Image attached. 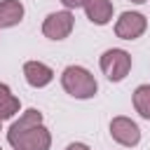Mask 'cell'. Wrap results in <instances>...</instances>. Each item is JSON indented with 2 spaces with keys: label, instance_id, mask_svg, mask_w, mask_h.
Segmentation results:
<instances>
[{
  "label": "cell",
  "instance_id": "cell-12",
  "mask_svg": "<svg viewBox=\"0 0 150 150\" xmlns=\"http://www.w3.org/2000/svg\"><path fill=\"white\" fill-rule=\"evenodd\" d=\"M134 108L143 120H150V84H138L134 89Z\"/></svg>",
  "mask_w": 150,
  "mask_h": 150
},
{
  "label": "cell",
  "instance_id": "cell-1",
  "mask_svg": "<svg viewBox=\"0 0 150 150\" xmlns=\"http://www.w3.org/2000/svg\"><path fill=\"white\" fill-rule=\"evenodd\" d=\"M61 87L66 89V94H70L73 98H82V101L96 96V91H98L96 77L87 68H82V66H68V68H63V73H61Z\"/></svg>",
  "mask_w": 150,
  "mask_h": 150
},
{
  "label": "cell",
  "instance_id": "cell-3",
  "mask_svg": "<svg viewBox=\"0 0 150 150\" xmlns=\"http://www.w3.org/2000/svg\"><path fill=\"white\" fill-rule=\"evenodd\" d=\"M73 26H75V16H73L70 9L52 12L42 21V35L49 38V40H66L73 33Z\"/></svg>",
  "mask_w": 150,
  "mask_h": 150
},
{
  "label": "cell",
  "instance_id": "cell-11",
  "mask_svg": "<svg viewBox=\"0 0 150 150\" xmlns=\"http://www.w3.org/2000/svg\"><path fill=\"white\" fill-rule=\"evenodd\" d=\"M19 98L12 94V89L7 84L0 82V120H9L19 112Z\"/></svg>",
  "mask_w": 150,
  "mask_h": 150
},
{
  "label": "cell",
  "instance_id": "cell-13",
  "mask_svg": "<svg viewBox=\"0 0 150 150\" xmlns=\"http://www.w3.org/2000/svg\"><path fill=\"white\" fill-rule=\"evenodd\" d=\"M61 2H63V7H66V9H77V7H82V9H84L89 0H61Z\"/></svg>",
  "mask_w": 150,
  "mask_h": 150
},
{
  "label": "cell",
  "instance_id": "cell-2",
  "mask_svg": "<svg viewBox=\"0 0 150 150\" xmlns=\"http://www.w3.org/2000/svg\"><path fill=\"white\" fill-rule=\"evenodd\" d=\"M98 66H101L103 75L110 82H122L131 70V56H129V52H124L120 47H112V49H105L101 54Z\"/></svg>",
  "mask_w": 150,
  "mask_h": 150
},
{
  "label": "cell",
  "instance_id": "cell-9",
  "mask_svg": "<svg viewBox=\"0 0 150 150\" xmlns=\"http://www.w3.org/2000/svg\"><path fill=\"white\" fill-rule=\"evenodd\" d=\"M112 12H115V7H112L110 0H89L87 7H84L87 19H89L91 23H96V26H105V23H110Z\"/></svg>",
  "mask_w": 150,
  "mask_h": 150
},
{
  "label": "cell",
  "instance_id": "cell-7",
  "mask_svg": "<svg viewBox=\"0 0 150 150\" xmlns=\"http://www.w3.org/2000/svg\"><path fill=\"white\" fill-rule=\"evenodd\" d=\"M38 124H42V112H40L38 108H28L26 112L19 115V120L12 122V127H9V131H7V143L14 145L19 136H23L26 131H30V129L38 127Z\"/></svg>",
  "mask_w": 150,
  "mask_h": 150
},
{
  "label": "cell",
  "instance_id": "cell-8",
  "mask_svg": "<svg viewBox=\"0 0 150 150\" xmlns=\"http://www.w3.org/2000/svg\"><path fill=\"white\" fill-rule=\"evenodd\" d=\"M23 77H26V82L30 87L42 89L54 80V70L42 61H26L23 63Z\"/></svg>",
  "mask_w": 150,
  "mask_h": 150
},
{
  "label": "cell",
  "instance_id": "cell-15",
  "mask_svg": "<svg viewBox=\"0 0 150 150\" xmlns=\"http://www.w3.org/2000/svg\"><path fill=\"white\" fill-rule=\"evenodd\" d=\"M131 2H136V5H141V2H145V0H131Z\"/></svg>",
  "mask_w": 150,
  "mask_h": 150
},
{
  "label": "cell",
  "instance_id": "cell-6",
  "mask_svg": "<svg viewBox=\"0 0 150 150\" xmlns=\"http://www.w3.org/2000/svg\"><path fill=\"white\" fill-rule=\"evenodd\" d=\"M49 145H52V136H49L47 127L38 124L30 131H26L23 136H19L12 148L14 150H49Z\"/></svg>",
  "mask_w": 150,
  "mask_h": 150
},
{
  "label": "cell",
  "instance_id": "cell-5",
  "mask_svg": "<svg viewBox=\"0 0 150 150\" xmlns=\"http://www.w3.org/2000/svg\"><path fill=\"white\" fill-rule=\"evenodd\" d=\"M110 136H112V141H117L120 145L134 148V145H138V141H141V129H138V124H136L134 120L120 115V117H112V120H110Z\"/></svg>",
  "mask_w": 150,
  "mask_h": 150
},
{
  "label": "cell",
  "instance_id": "cell-14",
  "mask_svg": "<svg viewBox=\"0 0 150 150\" xmlns=\"http://www.w3.org/2000/svg\"><path fill=\"white\" fill-rule=\"evenodd\" d=\"M66 150H91V148H89L87 143H80V141H75V143H70Z\"/></svg>",
  "mask_w": 150,
  "mask_h": 150
},
{
  "label": "cell",
  "instance_id": "cell-4",
  "mask_svg": "<svg viewBox=\"0 0 150 150\" xmlns=\"http://www.w3.org/2000/svg\"><path fill=\"white\" fill-rule=\"evenodd\" d=\"M148 19L141 12H122L120 19L115 21V35L122 40H136L145 33Z\"/></svg>",
  "mask_w": 150,
  "mask_h": 150
},
{
  "label": "cell",
  "instance_id": "cell-10",
  "mask_svg": "<svg viewBox=\"0 0 150 150\" xmlns=\"http://www.w3.org/2000/svg\"><path fill=\"white\" fill-rule=\"evenodd\" d=\"M23 5L21 0H0V28H12L21 23Z\"/></svg>",
  "mask_w": 150,
  "mask_h": 150
},
{
  "label": "cell",
  "instance_id": "cell-16",
  "mask_svg": "<svg viewBox=\"0 0 150 150\" xmlns=\"http://www.w3.org/2000/svg\"><path fill=\"white\" fill-rule=\"evenodd\" d=\"M0 122H2V120H0ZM0 131H2V127H0Z\"/></svg>",
  "mask_w": 150,
  "mask_h": 150
},
{
  "label": "cell",
  "instance_id": "cell-17",
  "mask_svg": "<svg viewBox=\"0 0 150 150\" xmlns=\"http://www.w3.org/2000/svg\"><path fill=\"white\" fill-rule=\"evenodd\" d=\"M0 150H2V148H0Z\"/></svg>",
  "mask_w": 150,
  "mask_h": 150
}]
</instances>
